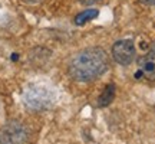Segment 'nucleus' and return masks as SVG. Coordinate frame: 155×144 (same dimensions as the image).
<instances>
[{
	"label": "nucleus",
	"instance_id": "9d476101",
	"mask_svg": "<svg viewBox=\"0 0 155 144\" xmlns=\"http://www.w3.org/2000/svg\"><path fill=\"white\" fill-rule=\"evenodd\" d=\"M25 3H38V2H40V0H23Z\"/></svg>",
	"mask_w": 155,
	"mask_h": 144
},
{
	"label": "nucleus",
	"instance_id": "20e7f679",
	"mask_svg": "<svg viewBox=\"0 0 155 144\" xmlns=\"http://www.w3.org/2000/svg\"><path fill=\"white\" fill-rule=\"evenodd\" d=\"M112 58L119 65L127 67L135 59V45L131 39H122L114 43L112 46Z\"/></svg>",
	"mask_w": 155,
	"mask_h": 144
},
{
	"label": "nucleus",
	"instance_id": "f03ea898",
	"mask_svg": "<svg viewBox=\"0 0 155 144\" xmlns=\"http://www.w3.org/2000/svg\"><path fill=\"white\" fill-rule=\"evenodd\" d=\"M23 100H25V105L30 110L43 111L55 104L56 92L53 91V88L45 84H33L25 91Z\"/></svg>",
	"mask_w": 155,
	"mask_h": 144
},
{
	"label": "nucleus",
	"instance_id": "39448f33",
	"mask_svg": "<svg viewBox=\"0 0 155 144\" xmlns=\"http://www.w3.org/2000/svg\"><path fill=\"white\" fill-rule=\"evenodd\" d=\"M138 67L139 72L137 74V77L144 75L148 79H155V42L151 45L150 50L139 58Z\"/></svg>",
	"mask_w": 155,
	"mask_h": 144
},
{
	"label": "nucleus",
	"instance_id": "6e6552de",
	"mask_svg": "<svg viewBox=\"0 0 155 144\" xmlns=\"http://www.w3.org/2000/svg\"><path fill=\"white\" fill-rule=\"evenodd\" d=\"M96 2H99V0H79V3H82L85 6H89V5H94Z\"/></svg>",
	"mask_w": 155,
	"mask_h": 144
},
{
	"label": "nucleus",
	"instance_id": "0eeeda50",
	"mask_svg": "<svg viewBox=\"0 0 155 144\" xmlns=\"http://www.w3.org/2000/svg\"><path fill=\"white\" fill-rule=\"evenodd\" d=\"M98 15H99V12L96 10V9H86V10L81 12L79 15L75 16V25L82 26V25H85V23L89 22V20H94Z\"/></svg>",
	"mask_w": 155,
	"mask_h": 144
},
{
	"label": "nucleus",
	"instance_id": "1a4fd4ad",
	"mask_svg": "<svg viewBox=\"0 0 155 144\" xmlns=\"http://www.w3.org/2000/svg\"><path fill=\"white\" fill-rule=\"evenodd\" d=\"M141 3H144V5H148V6H154L155 5V0H139Z\"/></svg>",
	"mask_w": 155,
	"mask_h": 144
},
{
	"label": "nucleus",
	"instance_id": "f257e3e1",
	"mask_svg": "<svg viewBox=\"0 0 155 144\" xmlns=\"http://www.w3.org/2000/svg\"><path fill=\"white\" fill-rule=\"evenodd\" d=\"M109 59L102 48H86L78 52L69 62V75L79 82H91L108 69Z\"/></svg>",
	"mask_w": 155,
	"mask_h": 144
},
{
	"label": "nucleus",
	"instance_id": "7ed1b4c3",
	"mask_svg": "<svg viewBox=\"0 0 155 144\" xmlns=\"http://www.w3.org/2000/svg\"><path fill=\"white\" fill-rule=\"evenodd\" d=\"M29 139L28 127L20 121H7L0 128V144H28Z\"/></svg>",
	"mask_w": 155,
	"mask_h": 144
},
{
	"label": "nucleus",
	"instance_id": "423d86ee",
	"mask_svg": "<svg viewBox=\"0 0 155 144\" xmlns=\"http://www.w3.org/2000/svg\"><path fill=\"white\" fill-rule=\"evenodd\" d=\"M115 85L114 84H109V85H106L105 89L102 91V94L99 95V98H98V107L101 108H104V107H108L111 104L114 98H115Z\"/></svg>",
	"mask_w": 155,
	"mask_h": 144
}]
</instances>
